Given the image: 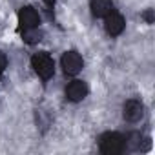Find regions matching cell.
<instances>
[{"instance_id": "cell-1", "label": "cell", "mask_w": 155, "mask_h": 155, "mask_svg": "<svg viewBox=\"0 0 155 155\" xmlns=\"http://www.w3.org/2000/svg\"><path fill=\"white\" fill-rule=\"evenodd\" d=\"M31 66H33L35 73L40 77L42 81L51 79L53 73H55V62H53V58H51L46 51L35 53V55H33V58H31Z\"/></svg>"}, {"instance_id": "cell-2", "label": "cell", "mask_w": 155, "mask_h": 155, "mask_svg": "<svg viewBox=\"0 0 155 155\" xmlns=\"http://www.w3.org/2000/svg\"><path fill=\"white\" fill-rule=\"evenodd\" d=\"M99 148L106 155H119L124 151V137L117 131H108L101 137Z\"/></svg>"}, {"instance_id": "cell-3", "label": "cell", "mask_w": 155, "mask_h": 155, "mask_svg": "<svg viewBox=\"0 0 155 155\" xmlns=\"http://www.w3.org/2000/svg\"><path fill=\"white\" fill-rule=\"evenodd\" d=\"M144 115V106L140 101L137 99H130L124 102V108H122V117L126 122H139Z\"/></svg>"}, {"instance_id": "cell-4", "label": "cell", "mask_w": 155, "mask_h": 155, "mask_svg": "<svg viewBox=\"0 0 155 155\" xmlns=\"http://www.w3.org/2000/svg\"><path fill=\"white\" fill-rule=\"evenodd\" d=\"M82 66H84L82 57L77 51H66L62 55V69L66 75H77L82 69Z\"/></svg>"}, {"instance_id": "cell-5", "label": "cell", "mask_w": 155, "mask_h": 155, "mask_svg": "<svg viewBox=\"0 0 155 155\" xmlns=\"http://www.w3.org/2000/svg\"><path fill=\"white\" fill-rule=\"evenodd\" d=\"M104 18H106L104 28H106V33H108L110 37H117V35H120V33L124 31L126 22H124L122 15H119V13L111 11V13H110V15H106Z\"/></svg>"}, {"instance_id": "cell-6", "label": "cell", "mask_w": 155, "mask_h": 155, "mask_svg": "<svg viewBox=\"0 0 155 155\" xmlns=\"http://www.w3.org/2000/svg\"><path fill=\"white\" fill-rule=\"evenodd\" d=\"M88 95V84L84 81H73L66 88V99L71 102H79Z\"/></svg>"}, {"instance_id": "cell-7", "label": "cell", "mask_w": 155, "mask_h": 155, "mask_svg": "<svg viewBox=\"0 0 155 155\" xmlns=\"http://www.w3.org/2000/svg\"><path fill=\"white\" fill-rule=\"evenodd\" d=\"M18 22H20V28L22 29H29V28H38L40 24V17L38 13L31 8V6H26L18 11Z\"/></svg>"}, {"instance_id": "cell-8", "label": "cell", "mask_w": 155, "mask_h": 155, "mask_svg": "<svg viewBox=\"0 0 155 155\" xmlns=\"http://www.w3.org/2000/svg\"><path fill=\"white\" fill-rule=\"evenodd\" d=\"M90 6H91L93 17H97V18H102V17H106V15H110L113 11V2L111 0H91Z\"/></svg>"}, {"instance_id": "cell-9", "label": "cell", "mask_w": 155, "mask_h": 155, "mask_svg": "<svg viewBox=\"0 0 155 155\" xmlns=\"http://www.w3.org/2000/svg\"><path fill=\"white\" fill-rule=\"evenodd\" d=\"M42 38V31L38 28H29V29H22V40L28 44H35Z\"/></svg>"}, {"instance_id": "cell-10", "label": "cell", "mask_w": 155, "mask_h": 155, "mask_svg": "<svg viewBox=\"0 0 155 155\" xmlns=\"http://www.w3.org/2000/svg\"><path fill=\"white\" fill-rule=\"evenodd\" d=\"M6 64H8V58H6V55L0 51V75L4 73V69H6Z\"/></svg>"}, {"instance_id": "cell-11", "label": "cell", "mask_w": 155, "mask_h": 155, "mask_svg": "<svg viewBox=\"0 0 155 155\" xmlns=\"http://www.w3.org/2000/svg\"><path fill=\"white\" fill-rule=\"evenodd\" d=\"M142 18H144L148 24H151V22H153V11H151V9L144 11V13H142Z\"/></svg>"}, {"instance_id": "cell-12", "label": "cell", "mask_w": 155, "mask_h": 155, "mask_svg": "<svg viewBox=\"0 0 155 155\" xmlns=\"http://www.w3.org/2000/svg\"><path fill=\"white\" fill-rule=\"evenodd\" d=\"M44 2H46L48 6H53V4H55V0H44Z\"/></svg>"}]
</instances>
